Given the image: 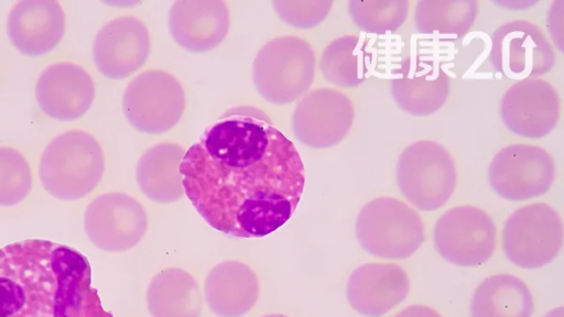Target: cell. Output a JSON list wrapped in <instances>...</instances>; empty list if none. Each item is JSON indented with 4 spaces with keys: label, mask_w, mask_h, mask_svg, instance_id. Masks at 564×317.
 <instances>
[{
    "label": "cell",
    "mask_w": 564,
    "mask_h": 317,
    "mask_svg": "<svg viewBox=\"0 0 564 317\" xmlns=\"http://www.w3.org/2000/svg\"><path fill=\"white\" fill-rule=\"evenodd\" d=\"M178 172L199 216L237 238H262L282 227L305 186L294 143L253 107L212 122L186 150Z\"/></svg>",
    "instance_id": "cell-1"
},
{
    "label": "cell",
    "mask_w": 564,
    "mask_h": 317,
    "mask_svg": "<svg viewBox=\"0 0 564 317\" xmlns=\"http://www.w3.org/2000/svg\"><path fill=\"white\" fill-rule=\"evenodd\" d=\"M0 317H113L91 285L87 258L43 239L0 247Z\"/></svg>",
    "instance_id": "cell-2"
},
{
    "label": "cell",
    "mask_w": 564,
    "mask_h": 317,
    "mask_svg": "<svg viewBox=\"0 0 564 317\" xmlns=\"http://www.w3.org/2000/svg\"><path fill=\"white\" fill-rule=\"evenodd\" d=\"M105 156L98 141L83 130H68L44 147L39 177L43 188L62 200L86 197L99 184Z\"/></svg>",
    "instance_id": "cell-3"
},
{
    "label": "cell",
    "mask_w": 564,
    "mask_h": 317,
    "mask_svg": "<svg viewBox=\"0 0 564 317\" xmlns=\"http://www.w3.org/2000/svg\"><path fill=\"white\" fill-rule=\"evenodd\" d=\"M315 76V53L307 41L282 35L267 42L252 64V79L259 95L271 103L293 102L311 87Z\"/></svg>",
    "instance_id": "cell-4"
},
{
    "label": "cell",
    "mask_w": 564,
    "mask_h": 317,
    "mask_svg": "<svg viewBox=\"0 0 564 317\" xmlns=\"http://www.w3.org/2000/svg\"><path fill=\"white\" fill-rule=\"evenodd\" d=\"M355 229L367 253L387 260L411 256L425 238L417 211L394 197H378L367 203L358 214Z\"/></svg>",
    "instance_id": "cell-5"
},
{
    "label": "cell",
    "mask_w": 564,
    "mask_h": 317,
    "mask_svg": "<svg viewBox=\"0 0 564 317\" xmlns=\"http://www.w3.org/2000/svg\"><path fill=\"white\" fill-rule=\"evenodd\" d=\"M395 181L405 199L417 209L436 210L446 204L456 186L453 156L435 141H416L399 155Z\"/></svg>",
    "instance_id": "cell-6"
},
{
    "label": "cell",
    "mask_w": 564,
    "mask_h": 317,
    "mask_svg": "<svg viewBox=\"0 0 564 317\" xmlns=\"http://www.w3.org/2000/svg\"><path fill=\"white\" fill-rule=\"evenodd\" d=\"M182 85L163 69H148L139 74L122 96V112L138 131L163 134L173 129L185 110Z\"/></svg>",
    "instance_id": "cell-7"
},
{
    "label": "cell",
    "mask_w": 564,
    "mask_h": 317,
    "mask_svg": "<svg viewBox=\"0 0 564 317\" xmlns=\"http://www.w3.org/2000/svg\"><path fill=\"white\" fill-rule=\"evenodd\" d=\"M563 244V222L546 204L523 206L507 219L502 233L508 260L522 269H538L552 262Z\"/></svg>",
    "instance_id": "cell-8"
},
{
    "label": "cell",
    "mask_w": 564,
    "mask_h": 317,
    "mask_svg": "<svg viewBox=\"0 0 564 317\" xmlns=\"http://www.w3.org/2000/svg\"><path fill=\"white\" fill-rule=\"evenodd\" d=\"M497 230L491 217L470 205L449 208L436 221L434 242L438 254L464 267L487 262L496 249Z\"/></svg>",
    "instance_id": "cell-9"
},
{
    "label": "cell",
    "mask_w": 564,
    "mask_h": 317,
    "mask_svg": "<svg viewBox=\"0 0 564 317\" xmlns=\"http://www.w3.org/2000/svg\"><path fill=\"white\" fill-rule=\"evenodd\" d=\"M555 178L550 153L536 145L510 144L497 152L488 167L491 188L508 200H527L545 194Z\"/></svg>",
    "instance_id": "cell-10"
},
{
    "label": "cell",
    "mask_w": 564,
    "mask_h": 317,
    "mask_svg": "<svg viewBox=\"0 0 564 317\" xmlns=\"http://www.w3.org/2000/svg\"><path fill=\"white\" fill-rule=\"evenodd\" d=\"M489 61L505 77L523 80L549 73L555 64V53L538 25L513 20L494 31Z\"/></svg>",
    "instance_id": "cell-11"
},
{
    "label": "cell",
    "mask_w": 564,
    "mask_h": 317,
    "mask_svg": "<svg viewBox=\"0 0 564 317\" xmlns=\"http://www.w3.org/2000/svg\"><path fill=\"white\" fill-rule=\"evenodd\" d=\"M148 216L132 196L109 192L97 196L86 208L84 228L90 242L108 252H122L142 239Z\"/></svg>",
    "instance_id": "cell-12"
},
{
    "label": "cell",
    "mask_w": 564,
    "mask_h": 317,
    "mask_svg": "<svg viewBox=\"0 0 564 317\" xmlns=\"http://www.w3.org/2000/svg\"><path fill=\"white\" fill-rule=\"evenodd\" d=\"M355 117L351 100L333 88L307 92L292 114V130L303 144L326 149L338 144L348 134Z\"/></svg>",
    "instance_id": "cell-13"
},
{
    "label": "cell",
    "mask_w": 564,
    "mask_h": 317,
    "mask_svg": "<svg viewBox=\"0 0 564 317\" xmlns=\"http://www.w3.org/2000/svg\"><path fill=\"white\" fill-rule=\"evenodd\" d=\"M500 114L512 133L529 139L543 138L557 124L560 97L543 79L518 80L502 95Z\"/></svg>",
    "instance_id": "cell-14"
},
{
    "label": "cell",
    "mask_w": 564,
    "mask_h": 317,
    "mask_svg": "<svg viewBox=\"0 0 564 317\" xmlns=\"http://www.w3.org/2000/svg\"><path fill=\"white\" fill-rule=\"evenodd\" d=\"M149 53L148 28L133 15L108 21L99 29L93 44L94 63L110 79L131 76L145 63Z\"/></svg>",
    "instance_id": "cell-15"
},
{
    "label": "cell",
    "mask_w": 564,
    "mask_h": 317,
    "mask_svg": "<svg viewBox=\"0 0 564 317\" xmlns=\"http://www.w3.org/2000/svg\"><path fill=\"white\" fill-rule=\"evenodd\" d=\"M35 98L41 110L48 117L70 121L88 111L95 98V85L80 65L55 63L40 74Z\"/></svg>",
    "instance_id": "cell-16"
},
{
    "label": "cell",
    "mask_w": 564,
    "mask_h": 317,
    "mask_svg": "<svg viewBox=\"0 0 564 317\" xmlns=\"http://www.w3.org/2000/svg\"><path fill=\"white\" fill-rule=\"evenodd\" d=\"M448 92V75L431 58L406 57L393 72L392 98L401 110L412 116L433 114L444 105Z\"/></svg>",
    "instance_id": "cell-17"
},
{
    "label": "cell",
    "mask_w": 564,
    "mask_h": 317,
    "mask_svg": "<svg viewBox=\"0 0 564 317\" xmlns=\"http://www.w3.org/2000/svg\"><path fill=\"white\" fill-rule=\"evenodd\" d=\"M11 44L23 55L40 56L54 50L65 33V13L55 0H23L7 20Z\"/></svg>",
    "instance_id": "cell-18"
},
{
    "label": "cell",
    "mask_w": 564,
    "mask_h": 317,
    "mask_svg": "<svg viewBox=\"0 0 564 317\" xmlns=\"http://www.w3.org/2000/svg\"><path fill=\"white\" fill-rule=\"evenodd\" d=\"M229 26V7L221 0H177L169 12L172 37L192 53H203L218 46Z\"/></svg>",
    "instance_id": "cell-19"
},
{
    "label": "cell",
    "mask_w": 564,
    "mask_h": 317,
    "mask_svg": "<svg viewBox=\"0 0 564 317\" xmlns=\"http://www.w3.org/2000/svg\"><path fill=\"white\" fill-rule=\"evenodd\" d=\"M410 291L406 272L394 263H367L347 282V299L366 317H380L402 303Z\"/></svg>",
    "instance_id": "cell-20"
},
{
    "label": "cell",
    "mask_w": 564,
    "mask_h": 317,
    "mask_svg": "<svg viewBox=\"0 0 564 317\" xmlns=\"http://www.w3.org/2000/svg\"><path fill=\"white\" fill-rule=\"evenodd\" d=\"M205 300L218 317H242L259 297V280L247 264L228 260L215 265L204 283Z\"/></svg>",
    "instance_id": "cell-21"
},
{
    "label": "cell",
    "mask_w": 564,
    "mask_h": 317,
    "mask_svg": "<svg viewBox=\"0 0 564 317\" xmlns=\"http://www.w3.org/2000/svg\"><path fill=\"white\" fill-rule=\"evenodd\" d=\"M185 150L177 143H159L143 152L137 167L135 181L152 201L170 204L184 195L180 163Z\"/></svg>",
    "instance_id": "cell-22"
},
{
    "label": "cell",
    "mask_w": 564,
    "mask_h": 317,
    "mask_svg": "<svg viewBox=\"0 0 564 317\" xmlns=\"http://www.w3.org/2000/svg\"><path fill=\"white\" fill-rule=\"evenodd\" d=\"M202 299L197 281L178 267L159 272L147 289L151 317H200Z\"/></svg>",
    "instance_id": "cell-23"
},
{
    "label": "cell",
    "mask_w": 564,
    "mask_h": 317,
    "mask_svg": "<svg viewBox=\"0 0 564 317\" xmlns=\"http://www.w3.org/2000/svg\"><path fill=\"white\" fill-rule=\"evenodd\" d=\"M373 65V51L366 36L346 34L333 40L321 56L324 78L339 87H356L365 81Z\"/></svg>",
    "instance_id": "cell-24"
},
{
    "label": "cell",
    "mask_w": 564,
    "mask_h": 317,
    "mask_svg": "<svg viewBox=\"0 0 564 317\" xmlns=\"http://www.w3.org/2000/svg\"><path fill=\"white\" fill-rule=\"evenodd\" d=\"M533 300L529 287L517 276L497 274L476 288L471 317H531Z\"/></svg>",
    "instance_id": "cell-25"
},
{
    "label": "cell",
    "mask_w": 564,
    "mask_h": 317,
    "mask_svg": "<svg viewBox=\"0 0 564 317\" xmlns=\"http://www.w3.org/2000/svg\"><path fill=\"white\" fill-rule=\"evenodd\" d=\"M477 13L476 0H422L416 3L414 22L420 33L459 37L468 32Z\"/></svg>",
    "instance_id": "cell-26"
},
{
    "label": "cell",
    "mask_w": 564,
    "mask_h": 317,
    "mask_svg": "<svg viewBox=\"0 0 564 317\" xmlns=\"http://www.w3.org/2000/svg\"><path fill=\"white\" fill-rule=\"evenodd\" d=\"M348 12L354 23L369 34H386L398 30L406 20L408 0H350Z\"/></svg>",
    "instance_id": "cell-27"
},
{
    "label": "cell",
    "mask_w": 564,
    "mask_h": 317,
    "mask_svg": "<svg viewBox=\"0 0 564 317\" xmlns=\"http://www.w3.org/2000/svg\"><path fill=\"white\" fill-rule=\"evenodd\" d=\"M31 190V170L25 156L14 147L0 146V206L24 200Z\"/></svg>",
    "instance_id": "cell-28"
},
{
    "label": "cell",
    "mask_w": 564,
    "mask_h": 317,
    "mask_svg": "<svg viewBox=\"0 0 564 317\" xmlns=\"http://www.w3.org/2000/svg\"><path fill=\"white\" fill-rule=\"evenodd\" d=\"M273 9L285 23L310 29L321 23L328 14L332 0H274Z\"/></svg>",
    "instance_id": "cell-29"
},
{
    "label": "cell",
    "mask_w": 564,
    "mask_h": 317,
    "mask_svg": "<svg viewBox=\"0 0 564 317\" xmlns=\"http://www.w3.org/2000/svg\"><path fill=\"white\" fill-rule=\"evenodd\" d=\"M549 29L556 45L562 48V34H563V1H555L552 3L547 18Z\"/></svg>",
    "instance_id": "cell-30"
},
{
    "label": "cell",
    "mask_w": 564,
    "mask_h": 317,
    "mask_svg": "<svg viewBox=\"0 0 564 317\" xmlns=\"http://www.w3.org/2000/svg\"><path fill=\"white\" fill-rule=\"evenodd\" d=\"M394 317H442L434 308L423 305H411Z\"/></svg>",
    "instance_id": "cell-31"
},
{
    "label": "cell",
    "mask_w": 564,
    "mask_h": 317,
    "mask_svg": "<svg viewBox=\"0 0 564 317\" xmlns=\"http://www.w3.org/2000/svg\"><path fill=\"white\" fill-rule=\"evenodd\" d=\"M545 317H563V307L551 310Z\"/></svg>",
    "instance_id": "cell-32"
},
{
    "label": "cell",
    "mask_w": 564,
    "mask_h": 317,
    "mask_svg": "<svg viewBox=\"0 0 564 317\" xmlns=\"http://www.w3.org/2000/svg\"><path fill=\"white\" fill-rule=\"evenodd\" d=\"M262 317H289V316L282 315V314H268V315H264Z\"/></svg>",
    "instance_id": "cell-33"
}]
</instances>
